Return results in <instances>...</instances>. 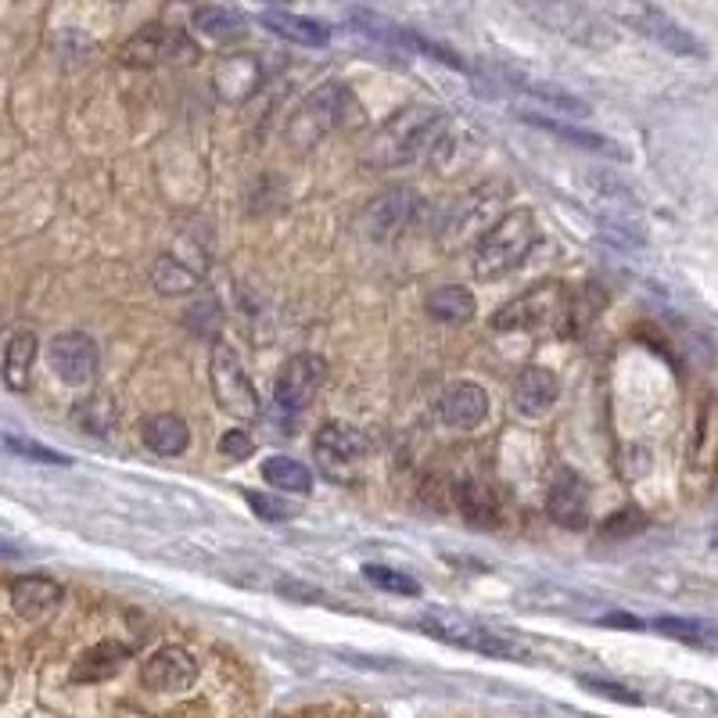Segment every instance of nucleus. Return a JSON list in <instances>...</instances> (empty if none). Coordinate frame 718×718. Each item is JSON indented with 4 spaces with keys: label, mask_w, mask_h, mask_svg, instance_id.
I'll return each instance as SVG.
<instances>
[{
    "label": "nucleus",
    "mask_w": 718,
    "mask_h": 718,
    "mask_svg": "<svg viewBox=\"0 0 718 718\" xmlns=\"http://www.w3.org/2000/svg\"><path fill=\"white\" fill-rule=\"evenodd\" d=\"M442 129H445V112L435 105L399 108L384 126H378V134L370 137L363 158L373 169L406 166L413 158H421L431 144L442 137Z\"/></svg>",
    "instance_id": "1"
},
{
    "label": "nucleus",
    "mask_w": 718,
    "mask_h": 718,
    "mask_svg": "<svg viewBox=\"0 0 718 718\" xmlns=\"http://www.w3.org/2000/svg\"><path fill=\"white\" fill-rule=\"evenodd\" d=\"M363 105L359 97L349 91L345 83H324L302 101L295 108L292 123H287V140L295 148H313L320 137L330 134H341V129H352V126H363Z\"/></svg>",
    "instance_id": "2"
},
{
    "label": "nucleus",
    "mask_w": 718,
    "mask_h": 718,
    "mask_svg": "<svg viewBox=\"0 0 718 718\" xmlns=\"http://www.w3.org/2000/svg\"><path fill=\"white\" fill-rule=\"evenodd\" d=\"M539 241V223L528 209L503 212L496 226L482 234L474 249V277L478 281H499L525 263Z\"/></svg>",
    "instance_id": "3"
},
{
    "label": "nucleus",
    "mask_w": 718,
    "mask_h": 718,
    "mask_svg": "<svg viewBox=\"0 0 718 718\" xmlns=\"http://www.w3.org/2000/svg\"><path fill=\"white\" fill-rule=\"evenodd\" d=\"M209 378H212V392H215V402H220L223 413L237 416V421H255V416L263 413L255 388L249 381V373H244L241 359L234 352V345H226L220 338L212 341Z\"/></svg>",
    "instance_id": "4"
},
{
    "label": "nucleus",
    "mask_w": 718,
    "mask_h": 718,
    "mask_svg": "<svg viewBox=\"0 0 718 718\" xmlns=\"http://www.w3.org/2000/svg\"><path fill=\"white\" fill-rule=\"evenodd\" d=\"M367 435L345 421H327L313 439V456L330 482L352 485L359 478V467L367 460Z\"/></svg>",
    "instance_id": "5"
},
{
    "label": "nucleus",
    "mask_w": 718,
    "mask_h": 718,
    "mask_svg": "<svg viewBox=\"0 0 718 718\" xmlns=\"http://www.w3.org/2000/svg\"><path fill=\"white\" fill-rule=\"evenodd\" d=\"M416 622H421V629L431 632L435 640L467 646V651H482V654H493V657H525V646L514 643L507 632L485 629V625L471 622V617L456 614V611H424Z\"/></svg>",
    "instance_id": "6"
},
{
    "label": "nucleus",
    "mask_w": 718,
    "mask_h": 718,
    "mask_svg": "<svg viewBox=\"0 0 718 718\" xmlns=\"http://www.w3.org/2000/svg\"><path fill=\"white\" fill-rule=\"evenodd\" d=\"M416 209H421V194L406 183H392L384 187L381 194H373L367 201V209L359 212V234L373 244H388L395 241L402 230L413 223Z\"/></svg>",
    "instance_id": "7"
},
{
    "label": "nucleus",
    "mask_w": 718,
    "mask_h": 718,
    "mask_svg": "<svg viewBox=\"0 0 718 718\" xmlns=\"http://www.w3.org/2000/svg\"><path fill=\"white\" fill-rule=\"evenodd\" d=\"M119 62L126 65H169V62H198V43L169 25H144L119 47Z\"/></svg>",
    "instance_id": "8"
},
{
    "label": "nucleus",
    "mask_w": 718,
    "mask_h": 718,
    "mask_svg": "<svg viewBox=\"0 0 718 718\" xmlns=\"http://www.w3.org/2000/svg\"><path fill=\"white\" fill-rule=\"evenodd\" d=\"M324 381H327V363H324V356L298 352V356H292V359H287V363L281 367V373H277V392H273V399H277V406L287 410V413L306 410V406H313V399L320 395Z\"/></svg>",
    "instance_id": "9"
},
{
    "label": "nucleus",
    "mask_w": 718,
    "mask_h": 718,
    "mask_svg": "<svg viewBox=\"0 0 718 718\" xmlns=\"http://www.w3.org/2000/svg\"><path fill=\"white\" fill-rule=\"evenodd\" d=\"M560 313H568L564 287H560V284H539V287H531L528 295L507 302V306L493 316V327L496 330L542 327V324H553Z\"/></svg>",
    "instance_id": "10"
},
{
    "label": "nucleus",
    "mask_w": 718,
    "mask_h": 718,
    "mask_svg": "<svg viewBox=\"0 0 718 718\" xmlns=\"http://www.w3.org/2000/svg\"><path fill=\"white\" fill-rule=\"evenodd\" d=\"M47 363L57 378L72 388L91 384L97 373V363H101L97 341L91 335H83V330H65V335H57L47 345Z\"/></svg>",
    "instance_id": "11"
},
{
    "label": "nucleus",
    "mask_w": 718,
    "mask_h": 718,
    "mask_svg": "<svg viewBox=\"0 0 718 718\" xmlns=\"http://www.w3.org/2000/svg\"><path fill=\"white\" fill-rule=\"evenodd\" d=\"M140 679L155 694H183L198 683V661L183 646H162L144 661Z\"/></svg>",
    "instance_id": "12"
},
{
    "label": "nucleus",
    "mask_w": 718,
    "mask_h": 718,
    "mask_svg": "<svg viewBox=\"0 0 718 718\" xmlns=\"http://www.w3.org/2000/svg\"><path fill=\"white\" fill-rule=\"evenodd\" d=\"M212 86L230 105H241L263 86V62L255 54H226L212 68Z\"/></svg>",
    "instance_id": "13"
},
{
    "label": "nucleus",
    "mask_w": 718,
    "mask_h": 718,
    "mask_svg": "<svg viewBox=\"0 0 718 718\" xmlns=\"http://www.w3.org/2000/svg\"><path fill=\"white\" fill-rule=\"evenodd\" d=\"M632 25L640 29L643 36H651L654 43H661L668 54H679V57H708V47L689 33V29H683L675 19H668V14H661L654 8H643L632 14Z\"/></svg>",
    "instance_id": "14"
},
{
    "label": "nucleus",
    "mask_w": 718,
    "mask_h": 718,
    "mask_svg": "<svg viewBox=\"0 0 718 718\" xmlns=\"http://www.w3.org/2000/svg\"><path fill=\"white\" fill-rule=\"evenodd\" d=\"M546 510H550V517L560 528H571V531L585 528V482H582V474H574L571 467H560L550 482Z\"/></svg>",
    "instance_id": "15"
},
{
    "label": "nucleus",
    "mask_w": 718,
    "mask_h": 718,
    "mask_svg": "<svg viewBox=\"0 0 718 718\" xmlns=\"http://www.w3.org/2000/svg\"><path fill=\"white\" fill-rule=\"evenodd\" d=\"M488 413V395L482 384L474 381H456L445 388V395L439 399V416L456 431H471L485 421Z\"/></svg>",
    "instance_id": "16"
},
{
    "label": "nucleus",
    "mask_w": 718,
    "mask_h": 718,
    "mask_svg": "<svg viewBox=\"0 0 718 718\" xmlns=\"http://www.w3.org/2000/svg\"><path fill=\"white\" fill-rule=\"evenodd\" d=\"M560 395L557 378L546 367H525L514 381V410L525 416H546Z\"/></svg>",
    "instance_id": "17"
},
{
    "label": "nucleus",
    "mask_w": 718,
    "mask_h": 718,
    "mask_svg": "<svg viewBox=\"0 0 718 718\" xmlns=\"http://www.w3.org/2000/svg\"><path fill=\"white\" fill-rule=\"evenodd\" d=\"M62 585L54 579H43V574H25V579L11 582V608L19 617H29V622L47 617L62 603Z\"/></svg>",
    "instance_id": "18"
},
{
    "label": "nucleus",
    "mask_w": 718,
    "mask_h": 718,
    "mask_svg": "<svg viewBox=\"0 0 718 718\" xmlns=\"http://www.w3.org/2000/svg\"><path fill=\"white\" fill-rule=\"evenodd\" d=\"M258 22H263L270 33H277L284 40L298 43V47H324L330 40V29L316 19H306V14H292V11H281V8H266L258 11Z\"/></svg>",
    "instance_id": "19"
},
{
    "label": "nucleus",
    "mask_w": 718,
    "mask_h": 718,
    "mask_svg": "<svg viewBox=\"0 0 718 718\" xmlns=\"http://www.w3.org/2000/svg\"><path fill=\"white\" fill-rule=\"evenodd\" d=\"M126 661H129L126 643H115V640L94 643L91 651L80 654V661L72 665V683H105L126 665Z\"/></svg>",
    "instance_id": "20"
},
{
    "label": "nucleus",
    "mask_w": 718,
    "mask_h": 718,
    "mask_svg": "<svg viewBox=\"0 0 718 718\" xmlns=\"http://www.w3.org/2000/svg\"><path fill=\"white\" fill-rule=\"evenodd\" d=\"M36 335L33 330H14L4 345V370L0 378L11 388V392H25L29 378H33V363H36Z\"/></svg>",
    "instance_id": "21"
},
{
    "label": "nucleus",
    "mask_w": 718,
    "mask_h": 718,
    "mask_svg": "<svg viewBox=\"0 0 718 718\" xmlns=\"http://www.w3.org/2000/svg\"><path fill=\"white\" fill-rule=\"evenodd\" d=\"M507 194V183H485L478 191H471L464 198V205H460V215H456V230L460 234H478V230H493V212L499 205V198Z\"/></svg>",
    "instance_id": "22"
},
{
    "label": "nucleus",
    "mask_w": 718,
    "mask_h": 718,
    "mask_svg": "<svg viewBox=\"0 0 718 718\" xmlns=\"http://www.w3.org/2000/svg\"><path fill=\"white\" fill-rule=\"evenodd\" d=\"M424 309H427L431 320L460 327V324H471L474 320V309H478V302H474V295L467 292V287L442 284V287H435V292L424 298Z\"/></svg>",
    "instance_id": "23"
},
{
    "label": "nucleus",
    "mask_w": 718,
    "mask_h": 718,
    "mask_svg": "<svg viewBox=\"0 0 718 718\" xmlns=\"http://www.w3.org/2000/svg\"><path fill=\"white\" fill-rule=\"evenodd\" d=\"M140 439L158 456H180L187 450V442H191V431H187V424L177 413H158L151 421H144Z\"/></svg>",
    "instance_id": "24"
},
{
    "label": "nucleus",
    "mask_w": 718,
    "mask_h": 718,
    "mask_svg": "<svg viewBox=\"0 0 718 718\" xmlns=\"http://www.w3.org/2000/svg\"><path fill=\"white\" fill-rule=\"evenodd\" d=\"M456 507L464 514V521L478 528H493L499 521V503L493 496V488L482 482H460L456 485Z\"/></svg>",
    "instance_id": "25"
},
{
    "label": "nucleus",
    "mask_w": 718,
    "mask_h": 718,
    "mask_svg": "<svg viewBox=\"0 0 718 718\" xmlns=\"http://www.w3.org/2000/svg\"><path fill=\"white\" fill-rule=\"evenodd\" d=\"M191 25L198 29L201 36H209V40H215V43H230V40L244 36V14L234 11V8H223V4L194 8Z\"/></svg>",
    "instance_id": "26"
},
{
    "label": "nucleus",
    "mask_w": 718,
    "mask_h": 718,
    "mask_svg": "<svg viewBox=\"0 0 718 718\" xmlns=\"http://www.w3.org/2000/svg\"><path fill=\"white\" fill-rule=\"evenodd\" d=\"M72 424L86 435H97V439H108L115 424H119V410L108 395H86L72 406Z\"/></svg>",
    "instance_id": "27"
},
{
    "label": "nucleus",
    "mask_w": 718,
    "mask_h": 718,
    "mask_svg": "<svg viewBox=\"0 0 718 718\" xmlns=\"http://www.w3.org/2000/svg\"><path fill=\"white\" fill-rule=\"evenodd\" d=\"M263 478L266 485L281 488V493H295V496L313 493V471L292 456H270L263 464Z\"/></svg>",
    "instance_id": "28"
},
{
    "label": "nucleus",
    "mask_w": 718,
    "mask_h": 718,
    "mask_svg": "<svg viewBox=\"0 0 718 718\" xmlns=\"http://www.w3.org/2000/svg\"><path fill=\"white\" fill-rule=\"evenodd\" d=\"M525 123L546 129V134H553L560 140L574 144V148H585V151H600V155H622L614 148V140L600 137V134H589V129H579V126H568V123H557V119H546V115H536V112H525L521 115Z\"/></svg>",
    "instance_id": "29"
},
{
    "label": "nucleus",
    "mask_w": 718,
    "mask_h": 718,
    "mask_svg": "<svg viewBox=\"0 0 718 718\" xmlns=\"http://www.w3.org/2000/svg\"><path fill=\"white\" fill-rule=\"evenodd\" d=\"M201 281V270L191 266V258H177V255H162L155 263V287L162 295H187L194 292Z\"/></svg>",
    "instance_id": "30"
},
{
    "label": "nucleus",
    "mask_w": 718,
    "mask_h": 718,
    "mask_svg": "<svg viewBox=\"0 0 718 718\" xmlns=\"http://www.w3.org/2000/svg\"><path fill=\"white\" fill-rule=\"evenodd\" d=\"M718 456V402L708 399L704 402V410L697 416V431H694V450H689V467L700 471L715 464Z\"/></svg>",
    "instance_id": "31"
},
{
    "label": "nucleus",
    "mask_w": 718,
    "mask_h": 718,
    "mask_svg": "<svg viewBox=\"0 0 718 718\" xmlns=\"http://www.w3.org/2000/svg\"><path fill=\"white\" fill-rule=\"evenodd\" d=\"M363 579L370 585L384 589V593H395V596H421V582L410 579V574H402L388 564H363Z\"/></svg>",
    "instance_id": "32"
},
{
    "label": "nucleus",
    "mask_w": 718,
    "mask_h": 718,
    "mask_svg": "<svg viewBox=\"0 0 718 718\" xmlns=\"http://www.w3.org/2000/svg\"><path fill=\"white\" fill-rule=\"evenodd\" d=\"M399 47L416 51V54L431 57V62H442V65H450V68H467L464 57H460L456 51H450V47H445V43H439V40H427L424 33H413V29H402V33H399Z\"/></svg>",
    "instance_id": "33"
},
{
    "label": "nucleus",
    "mask_w": 718,
    "mask_h": 718,
    "mask_svg": "<svg viewBox=\"0 0 718 718\" xmlns=\"http://www.w3.org/2000/svg\"><path fill=\"white\" fill-rule=\"evenodd\" d=\"M0 445H4V450H11L14 456L33 460V464H51V467H68V464H72V460H68L65 453H57V450H51V445L33 442V439L8 435V439H0Z\"/></svg>",
    "instance_id": "34"
},
{
    "label": "nucleus",
    "mask_w": 718,
    "mask_h": 718,
    "mask_svg": "<svg viewBox=\"0 0 718 718\" xmlns=\"http://www.w3.org/2000/svg\"><path fill=\"white\" fill-rule=\"evenodd\" d=\"M187 327L194 330V335L201 338H215L220 335V327H223V309H220V302H215L212 295H205L201 302H194L191 309H187Z\"/></svg>",
    "instance_id": "35"
},
{
    "label": "nucleus",
    "mask_w": 718,
    "mask_h": 718,
    "mask_svg": "<svg viewBox=\"0 0 718 718\" xmlns=\"http://www.w3.org/2000/svg\"><path fill=\"white\" fill-rule=\"evenodd\" d=\"M651 625H654L657 632H665V636L686 640V643H708V640H715V629H711V625L689 622V617H654Z\"/></svg>",
    "instance_id": "36"
},
{
    "label": "nucleus",
    "mask_w": 718,
    "mask_h": 718,
    "mask_svg": "<svg viewBox=\"0 0 718 718\" xmlns=\"http://www.w3.org/2000/svg\"><path fill=\"white\" fill-rule=\"evenodd\" d=\"M579 686L589 689V694H596V697H608V700H617V704H632V708H636V704H643L640 694H632V689L617 686V683H608V679H593V675H582Z\"/></svg>",
    "instance_id": "37"
},
{
    "label": "nucleus",
    "mask_w": 718,
    "mask_h": 718,
    "mask_svg": "<svg viewBox=\"0 0 718 718\" xmlns=\"http://www.w3.org/2000/svg\"><path fill=\"white\" fill-rule=\"evenodd\" d=\"M249 507L263 517V521H287L292 517V503H284L277 496H263V493H249Z\"/></svg>",
    "instance_id": "38"
},
{
    "label": "nucleus",
    "mask_w": 718,
    "mask_h": 718,
    "mask_svg": "<svg viewBox=\"0 0 718 718\" xmlns=\"http://www.w3.org/2000/svg\"><path fill=\"white\" fill-rule=\"evenodd\" d=\"M220 453L226 456V460H249L252 453H255V442H252V435L249 431H226V435L220 439Z\"/></svg>",
    "instance_id": "39"
},
{
    "label": "nucleus",
    "mask_w": 718,
    "mask_h": 718,
    "mask_svg": "<svg viewBox=\"0 0 718 718\" xmlns=\"http://www.w3.org/2000/svg\"><path fill=\"white\" fill-rule=\"evenodd\" d=\"M277 593L287 596V600H298V603H316V600H324L320 589H313L306 582H292V579H281L277 582Z\"/></svg>",
    "instance_id": "40"
},
{
    "label": "nucleus",
    "mask_w": 718,
    "mask_h": 718,
    "mask_svg": "<svg viewBox=\"0 0 718 718\" xmlns=\"http://www.w3.org/2000/svg\"><path fill=\"white\" fill-rule=\"evenodd\" d=\"M603 625H625V629H643L640 617H632V614H603L600 617Z\"/></svg>",
    "instance_id": "41"
},
{
    "label": "nucleus",
    "mask_w": 718,
    "mask_h": 718,
    "mask_svg": "<svg viewBox=\"0 0 718 718\" xmlns=\"http://www.w3.org/2000/svg\"><path fill=\"white\" fill-rule=\"evenodd\" d=\"M22 557H25L22 546H14L11 539H0V560H22Z\"/></svg>",
    "instance_id": "42"
},
{
    "label": "nucleus",
    "mask_w": 718,
    "mask_h": 718,
    "mask_svg": "<svg viewBox=\"0 0 718 718\" xmlns=\"http://www.w3.org/2000/svg\"><path fill=\"white\" fill-rule=\"evenodd\" d=\"M715 546H718V531H715Z\"/></svg>",
    "instance_id": "43"
}]
</instances>
